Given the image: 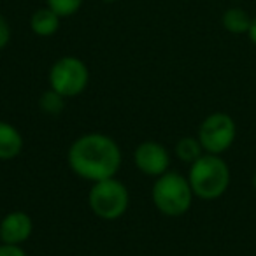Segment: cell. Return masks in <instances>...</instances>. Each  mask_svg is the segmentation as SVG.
<instances>
[{
    "mask_svg": "<svg viewBox=\"0 0 256 256\" xmlns=\"http://www.w3.org/2000/svg\"><path fill=\"white\" fill-rule=\"evenodd\" d=\"M88 204L93 214L100 220L114 221L126 212L130 195L123 182L118 181L116 178H110L93 182L88 193Z\"/></svg>",
    "mask_w": 256,
    "mask_h": 256,
    "instance_id": "cell-4",
    "label": "cell"
},
{
    "mask_svg": "<svg viewBox=\"0 0 256 256\" xmlns=\"http://www.w3.org/2000/svg\"><path fill=\"white\" fill-rule=\"evenodd\" d=\"M204 154V148L200 144L198 139L195 137H182L181 140H178L176 144V156L184 164L192 165L195 160H198Z\"/></svg>",
    "mask_w": 256,
    "mask_h": 256,
    "instance_id": "cell-12",
    "label": "cell"
},
{
    "mask_svg": "<svg viewBox=\"0 0 256 256\" xmlns=\"http://www.w3.org/2000/svg\"><path fill=\"white\" fill-rule=\"evenodd\" d=\"M249 39H251V42L256 46V16L251 20V26H249V32H248Z\"/></svg>",
    "mask_w": 256,
    "mask_h": 256,
    "instance_id": "cell-17",
    "label": "cell"
},
{
    "mask_svg": "<svg viewBox=\"0 0 256 256\" xmlns=\"http://www.w3.org/2000/svg\"><path fill=\"white\" fill-rule=\"evenodd\" d=\"M68 167L86 181H104L118 174L121 167V150L106 134H84L72 142L67 153Z\"/></svg>",
    "mask_w": 256,
    "mask_h": 256,
    "instance_id": "cell-1",
    "label": "cell"
},
{
    "mask_svg": "<svg viewBox=\"0 0 256 256\" xmlns=\"http://www.w3.org/2000/svg\"><path fill=\"white\" fill-rule=\"evenodd\" d=\"M251 20L252 18H249V14L244 11V9L232 8L223 14V20H221V22H223V26H224L226 32L238 36V34H248L249 32Z\"/></svg>",
    "mask_w": 256,
    "mask_h": 256,
    "instance_id": "cell-11",
    "label": "cell"
},
{
    "mask_svg": "<svg viewBox=\"0 0 256 256\" xmlns=\"http://www.w3.org/2000/svg\"><path fill=\"white\" fill-rule=\"evenodd\" d=\"M39 107L42 109V112L50 114V116H58L65 109V96L62 93L54 92L53 88H50L40 95Z\"/></svg>",
    "mask_w": 256,
    "mask_h": 256,
    "instance_id": "cell-13",
    "label": "cell"
},
{
    "mask_svg": "<svg viewBox=\"0 0 256 256\" xmlns=\"http://www.w3.org/2000/svg\"><path fill=\"white\" fill-rule=\"evenodd\" d=\"M34 232V221L23 210H12L0 221V240L4 244L22 246Z\"/></svg>",
    "mask_w": 256,
    "mask_h": 256,
    "instance_id": "cell-8",
    "label": "cell"
},
{
    "mask_svg": "<svg viewBox=\"0 0 256 256\" xmlns=\"http://www.w3.org/2000/svg\"><path fill=\"white\" fill-rule=\"evenodd\" d=\"M11 40V26L9 22L0 14V50H4Z\"/></svg>",
    "mask_w": 256,
    "mask_h": 256,
    "instance_id": "cell-15",
    "label": "cell"
},
{
    "mask_svg": "<svg viewBox=\"0 0 256 256\" xmlns=\"http://www.w3.org/2000/svg\"><path fill=\"white\" fill-rule=\"evenodd\" d=\"M0 256H26L25 249L16 244H0Z\"/></svg>",
    "mask_w": 256,
    "mask_h": 256,
    "instance_id": "cell-16",
    "label": "cell"
},
{
    "mask_svg": "<svg viewBox=\"0 0 256 256\" xmlns=\"http://www.w3.org/2000/svg\"><path fill=\"white\" fill-rule=\"evenodd\" d=\"M134 164L144 176L158 178L168 170L170 156L164 144L146 140V142L139 144L137 150L134 151Z\"/></svg>",
    "mask_w": 256,
    "mask_h": 256,
    "instance_id": "cell-7",
    "label": "cell"
},
{
    "mask_svg": "<svg viewBox=\"0 0 256 256\" xmlns=\"http://www.w3.org/2000/svg\"><path fill=\"white\" fill-rule=\"evenodd\" d=\"M23 150V137L16 126L8 121H0V160L16 158Z\"/></svg>",
    "mask_w": 256,
    "mask_h": 256,
    "instance_id": "cell-9",
    "label": "cell"
},
{
    "mask_svg": "<svg viewBox=\"0 0 256 256\" xmlns=\"http://www.w3.org/2000/svg\"><path fill=\"white\" fill-rule=\"evenodd\" d=\"M90 81L86 64L78 56H64L53 64L50 70V88L62 93L65 98L81 95Z\"/></svg>",
    "mask_w": 256,
    "mask_h": 256,
    "instance_id": "cell-5",
    "label": "cell"
},
{
    "mask_svg": "<svg viewBox=\"0 0 256 256\" xmlns=\"http://www.w3.org/2000/svg\"><path fill=\"white\" fill-rule=\"evenodd\" d=\"M153 204L162 214L170 218L182 216L190 210L193 204V190L188 178L179 172L170 170L158 176L153 184Z\"/></svg>",
    "mask_w": 256,
    "mask_h": 256,
    "instance_id": "cell-3",
    "label": "cell"
},
{
    "mask_svg": "<svg viewBox=\"0 0 256 256\" xmlns=\"http://www.w3.org/2000/svg\"><path fill=\"white\" fill-rule=\"evenodd\" d=\"M237 137V124L226 112H212L200 123L198 137L204 151L210 154H221L228 151Z\"/></svg>",
    "mask_w": 256,
    "mask_h": 256,
    "instance_id": "cell-6",
    "label": "cell"
},
{
    "mask_svg": "<svg viewBox=\"0 0 256 256\" xmlns=\"http://www.w3.org/2000/svg\"><path fill=\"white\" fill-rule=\"evenodd\" d=\"M188 181L195 196L202 200H216L230 186V168L220 154L204 153L190 165Z\"/></svg>",
    "mask_w": 256,
    "mask_h": 256,
    "instance_id": "cell-2",
    "label": "cell"
},
{
    "mask_svg": "<svg viewBox=\"0 0 256 256\" xmlns=\"http://www.w3.org/2000/svg\"><path fill=\"white\" fill-rule=\"evenodd\" d=\"M102 2H118V0H102Z\"/></svg>",
    "mask_w": 256,
    "mask_h": 256,
    "instance_id": "cell-19",
    "label": "cell"
},
{
    "mask_svg": "<svg viewBox=\"0 0 256 256\" xmlns=\"http://www.w3.org/2000/svg\"><path fill=\"white\" fill-rule=\"evenodd\" d=\"M252 186H254V190H256V172H254V176H252Z\"/></svg>",
    "mask_w": 256,
    "mask_h": 256,
    "instance_id": "cell-18",
    "label": "cell"
},
{
    "mask_svg": "<svg viewBox=\"0 0 256 256\" xmlns=\"http://www.w3.org/2000/svg\"><path fill=\"white\" fill-rule=\"evenodd\" d=\"M58 26H60V16L50 8L37 9L30 18V28L39 37H51L53 34H56Z\"/></svg>",
    "mask_w": 256,
    "mask_h": 256,
    "instance_id": "cell-10",
    "label": "cell"
},
{
    "mask_svg": "<svg viewBox=\"0 0 256 256\" xmlns=\"http://www.w3.org/2000/svg\"><path fill=\"white\" fill-rule=\"evenodd\" d=\"M82 0H48V8L56 12L60 18L72 16L81 9Z\"/></svg>",
    "mask_w": 256,
    "mask_h": 256,
    "instance_id": "cell-14",
    "label": "cell"
}]
</instances>
